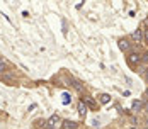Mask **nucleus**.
I'll use <instances>...</instances> for the list:
<instances>
[{"label": "nucleus", "mask_w": 148, "mask_h": 129, "mask_svg": "<svg viewBox=\"0 0 148 129\" xmlns=\"http://www.w3.org/2000/svg\"><path fill=\"white\" fill-rule=\"evenodd\" d=\"M0 80H2V82H7V85H15V83H17V82H15L14 78H12V76H9L7 73L0 75Z\"/></svg>", "instance_id": "9d476101"}, {"label": "nucleus", "mask_w": 148, "mask_h": 129, "mask_svg": "<svg viewBox=\"0 0 148 129\" xmlns=\"http://www.w3.org/2000/svg\"><path fill=\"white\" fill-rule=\"evenodd\" d=\"M70 80H72V85H73L75 88L78 90V92H84V85H82L78 80H75V78H70Z\"/></svg>", "instance_id": "ddd939ff"}, {"label": "nucleus", "mask_w": 148, "mask_h": 129, "mask_svg": "<svg viewBox=\"0 0 148 129\" xmlns=\"http://www.w3.org/2000/svg\"><path fill=\"white\" fill-rule=\"evenodd\" d=\"M77 111H78V115H80V117H85L89 109H87V105H85L82 100H78V104H77Z\"/></svg>", "instance_id": "0eeeda50"}, {"label": "nucleus", "mask_w": 148, "mask_h": 129, "mask_svg": "<svg viewBox=\"0 0 148 129\" xmlns=\"http://www.w3.org/2000/svg\"><path fill=\"white\" fill-rule=\"evenodd\" d=\"M61 129H78V122L72 121V119H65L61 122Z\"/></svg>", "instance_id": "39448f33"}, {"label": "nucleus", "mask_w": 148, "mask_h": 129, "mask_svg": "<svg viewBox=\"0 0 148 129\" xmlns=\"http://www.w3.org/2000/svg\"><path fill=\"white\" fill-rule=\"evenodd\" d=\"M143 105H145V104H143V100H140V99H138V100H133L131 111H133V112H140V111L143 109Z\"/></svg>", "instance_id": "6e6552de"}, {"label": "nucleus", "mask_w": 148, "mask_h": 129, "mask_svg": "<svg viewBox=\"0 0 148 129\" xmlns=\"http://www.w3.org/2000/svg\"><path fill=\"white\" fill-rule=\"evenodd\" d=\"M143 43H147V44H148V27H147V29H143Z\"/></svg>", "instance_id": "2eb2a0df"}, {"label": "nucleus", "mask_w": 148, "mask_h": 129, "mask_svg": "<svg viewBox=\"0 0 148 129\" xmlns=\"http://www.w3.org/2000/svg\"><path fill=\"white\" fill-rule=\"evenodd\" d=\"M130 129H138V128H134V126H133V128H130Z\"/></svg>", "instance_id": "aec40b11"}, {"label": "nucleus", "mask_w": 148, "mask_h": 129, "mask_svg": "<svg viewBox=\"0 0 148 129\" xmlns=\"http://www.w3.org/2000/svg\"><path fill=\"white\" fill-rule=\"evenodd\" d=\"M126 63H128V66H131V68H138V66L141 65V53H138V51H130V53L126 55Z\"/></svg>", "instance_id": "f257e3e1"}, {"label": "nucleus", "mask_w": 148, "mask_h": 129, "mask_svg": "<svg viewBox=\"0 0 148 129\" xmlns=\"http://www.w3.org/2000/svg\"><path fill=\"white\" fill-rule=\"evenodd\" d=\"M143 78H145V82H147V83H148V70H147V72H145V75H143Z\"/></svg>", "instance_id": "a211bd4d"}, {"label": "nucleus", "mask_w": 148, "mask_h": 129, "mask_svg": "<svg viewBox=\"0 0 148 129\" xmlns=\"http://www.w3.org/2000/svg\"><path fill=\"white\" fill-rule=\"evenodd\" d=\"M143 129H148V126H145V128H143Z\"/></svg>", "instance_id": "412c9836"}, {"label": "nucleus", "mask_w": 148, "mask_h": 129, "mask_svg": "<svg viewBox=\"0 0 148 129\" xmlns=\"http://www.w3.org/2000/svg\"><path fill=\"white\" fill-rule=\"evenodd\" d=\"M118 46H119V49L123 51V53H130V51H133V44L130 43V39L128 38H119L118 39Z\"/></svg>", "instance_id": "7ed1b4c3"}, {"label": "nucleus", "mask_w": 148, "mask_h": 129, "mask_svg": "<svg viewBox=\"0 0 148 129\" xmlns=\"http://www.w3.org/2000/svg\"><path fill=\"white\" fill-rule=\"evenodd\" d=\"M0 117H2V114H0Z\"/></svg>", "instance_id": "4be33fe9"}, {"label": "nucleus", "mask_w": 148, "mask_h": 129, "mask_svg": "<svg viewBox=\"0 0 148 129\" xmlns=\"http://www.w3.org/2000/svg\"><path fill=\"white\" fill-rule=\"evenodd\" d=\"M61 122H63V119L58 114H53L49 119H46V129H58L61 128Z\"/></svg>", "instance_id": "f03ea898"}, {"label": "nucleus", "mask_w": 148, "mask_h": 129, "mask_svg": "<svg viewBox=\"0 0 148 129\" xmlns=\"http://www.w3.org/2000/svg\"><path fill=\"white\" fill-rule=\"evenodd\" d=\"M34 128L36 129H46V119H38V121H34Z\"/></svg>", "instance_id": "9b49d317"}, {"label": "nucleus", "mask_w": 148, "mask_h": 129, "mask_svg": "<svg viewBox=\"0 0 148 129\" xmlns=\"http://www.w3.org/2000/svg\"><path fill=\"white\" fill-rule=\"evenodd\" d=\"M141 65H143V66H147L148 65V51L141 53Z\"/></svg>", "instance_id": "4468645a"}, {"label": "nucleus", "mask_w": 148, "mask_h": 129, "mask_svg": "<svg viewBox=\"0 0 148 129\" xmlns=\"http://www.w3.org/2000/svg\"><path fill=\"white\" fill-rule=\"evenodd\" d=\"M131 39L134 43H143V29H136L131 34Z\"/></svg>", "instance_id": "423d86ee"}, {"label": "nucleus", "mask_w": 148, "mask_h": 129, "mask_svg": "<svg viewBox=\"0 0 148 129\" xmlns=\"http://www.w3.org/2000/svg\"><path fill=\"white\" fill-rule=\"evenodd\" d=\"M63 97H65V99H63V104H65V105H66V104H68V102H72V97H70V95H68V94H65V95H63Z\"/></svg>", "instance_id": "dca6fc26"}, {"label": "nucleus", "mask_w": 148, "mask_h": 129, "mask_svg": "<svg viewBox=\"0 0 148 129\" xmlns=\"http://www.w3.org/2000/svg\"><path fill=\"white\" fill-rule=\"evenodd\" d=\"M80 100L84 102V104L87 105V109H90V111H99V105H97V102H95V99H94V97H90V95H87V94H85Z\"/></svg>", "instance_id": "20e7f679"}, {"label": "nucleus", "mask_w": 148, "mask_h": 129, "mask_svg": "<svg viewBox=\"0 0 148 129\" xmlns=\"http://www.w3.org/2000/svg\"><path fill=\"white\" fill-rule=\"evenodd\" d=\"M99 102L104 104V105L109 104V102H111V95H109V94H101V95H99Z\"/></svg>", "instance_id": "f8f14e48"}, {"label": "nucleus", "mask_w": 148, "mask_h": 129, "mask_svg": "<svg viewBox=\"0 0 148 129\" xmlns=\"http://www.w3.org/2000/svg\"><path fill=\"white\" fill-rule=\"evenodd\" d=\"M10 70V66H9V63H7V59H3V58H0V75H3V73H7Z\"/></svg>", "instance_id": "1a4fd4ad"}, {"label": "nucleus", "mask_w": 148, "mask_h": 129, "mask_svg": "<svg viewBox=\"0 0 148 129\" xmlns=\"http://www.w3.org/2000/svg\"><path fill=\"white\" fill-rule=\"evenodd\" d=\"M92 126H94V128H99V126H101V124H99V119H97V121H94V122H92Z\"/></svg>", "instance_id": "f3484780"}, {"label": "nucleus", "mask_w": 148, "mask_h": 129, "mask_svg": "<svg viewBox=\"0 0 148 129\" xmlns=\"http://www.w3.org/2000/svg\"><path fill=\"white\" fill-rule=\"evenodd\" d=\"M145 97H147V100H148V88L145 90Z\"/></svg>", "instance_id": "6ab92c4d"}]
</instances>
